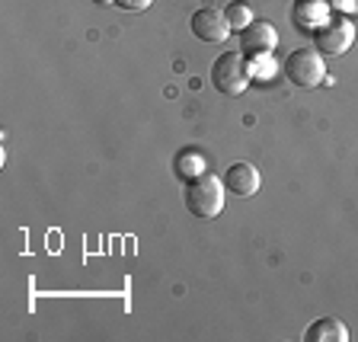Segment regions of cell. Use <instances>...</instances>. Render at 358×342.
<instances>
[{"mask_svg":"<svg viewBox=\"0 0 358 342\" xmlns=\"http://www.w3.org/2000/svg\"><path fill=\"white\" fill-rule=\"evenodd\" d=\"M224 179L215 176V173H201L195 179H186L182 183V205H186L189 215L195 218H217L224 208Z\"/></svg>","mask_w":358,"mask_h":342,"instance_id":"obj_1","label":"cell"},{"mask_svg":"<svg viewBox=\"0 0 358 342\" xmlns=\"http://www.w3.org/2000/svg\"><path fill=\"white\" fill-rule=\"evenodd\" d=\"M329 16H333L329 0H294V7H291V22L301 36H313Z\"/></svg>","mask_w":358,"mask_h":342,"instance_id":"obj_7","label":"cell"},{"mask_svg":"<svg viewBox=\"0 0 358 342\" xmlns=\"http://www.w3.org/2000/svg\"><path fill=\"white\" fill-rule=\"evenodd\" d=\"M224 189L231 195H237V199H250V195L259 192L262 186V176L259 170H256L253 164H246V160H237V164H231L227 170H224Z\"/></svg>","mask_w":358,"mask_h":342,"instance_id":"obj_8","label":"cell"},{"mask_svg":"<svg viewBox=\"0 0 358 342\" xmlns=\"http://www.w3.org/2000/svg\"><path fill=\"white\" fill-rule=\"evenodd\" d=\"M246 71H250V80H268V77L275 74V61H272V55L246 58Z\"/></svg>","mask_w":358,"mask_h":342,"instance_id":"obj_12","label":"cell"},{"mask_svg":"<svg viewBox=\"0 0 358 342\" xmlns=\"http://www.w3.org/2000/svg\"><path fill=\"white\" fill-rule=\"evenodd\" d=\"M211 87L221 97H240L250 87V71H246V58L240 52H224L211 64Z\"/></svg>","mask_w":358,"mask_h":342,"instance_id":"obj_2","label":"cell"},{"mask_svg":"<svg viewBox=\"0 0 358 342\" xmlns=\"http://www.w3.org/2000/svg\"><path fill=\"white\" fill-rule=\"evenodd\" d=\"M173 170L186 183V179H195V176H201V173H208V160H205L199 150H179L176 160H173Z\"/></svg>","mask_w":358,"mask_h":342,"instance_id":"obj_10","label":"cell"},{"mask_svg":"<svg viewBox=\"0 0 358 342\" xmlns=\"http://www.w3.org/2000/svg\"><path fill=\"white\" fill-rule=\"evenodd\" d=\"M333 13H343V16H352L358 13V0H329Z\"/></svg>","mask_w":358,"mask_h":342,"instance_id":"obj_14","label":"cell"},{"mask_svg":"<svg viewBox=\"0 0 358 342\" xmlns=\"http://www.w3.org/2000/svg\"><path fill=\"white\" fill-rule=\"evenodd\" d=\"M285 77L301 90L320 87L323 77H327L323 55L317 52V48H298V52H291L288 58H285Z\"/></svg>","mask_w":358,"mask_h":342,"instance_id":"obj_3","label":"cell"},{"mask_svg":"<svg viewBox=\"0 0 358 342\" xmlns=\"http://www.w3.org/2000/svg\"><path fill=\"white\" fill-rule=\"evenodd\" d=\"M93 3H96V7H106V3H115V0H93Z\"/></svg>","mask_w":358,"mask_h":342,"instance_id":"obj_15","label":"cell"},{"mask_svg":"<svg viewBox=\"0 0 358 342\" xmlns=\"http://www.w3.org/2000/svg\"><path fill=\"white\" fill-rule=\"evenodd\" d=\"M240 36V55L243 58H259V55H272L278 45V29L268 20H253Z\"/></svg>","mask_w":358,"mask_h":342,"instance_id":"obj_5","label":"cell"},{"mask_svg":"<svg viewBox=\"0 0 358 342\" xmlns=\"http://www.w3.org/2000/svg\"><path fill=\"white\" fill-rule=\"evenodd\" d=\"M349 327L336 317H320L304 329V342H349Z\"/></svg>","mask_w":358,"mask_h":342,"instance_id":"obj_9","label":"cell"},{"mask_svg":"<svg viewBox=\"0 0 358 342\" xmlns=\"http://www.w3.org/2000/svg\"><path fill=\"white\" fill-rule=\"evenodd\" d=\"M154 0H115V7L125 10V13H141V10H148Z\"/></svg>","mask_w":358,"mask_h":342,"instance_id":"obj_13","label":"cell"},{"mask_svg":"<svg viewBox=\"0 0 358 342\" xmlns=\"http://www.w3.org/2000/svg\"><path fill=\"white\" fill-rule=\"evenodd\" d=\"M189 29H192V36L199 38V42H208V45L224 42V38L234 32L231 22H227V16H224V10H217V7L195 10L192 20H189Z\"/></svg>","mask_w":358,"mask_h":342,"instance_id":"obj_6","label":"cell"},{"mask_svg":"<svg viewBox=\"0 0 358 342\" xmlns=\"http://www.w3.org/2000/svg\"><path fill=\"white\" fill-rule=\"evenodd\" d=\"M310 38H313V48L320 55H333L336 58V55H345L352 48V42H355V26H352L349 16L333 13Z\"/></svg>","mask_w":358,"mask_h":342,"instance_id":"obj_4","label":"cell"},{"mask_svg":"<svg viewBox=\"0 0 358 342\" xmlns=\"http://www.w3.org/2000/svg\"><path fill=\"white\" fill-rule=\"evenodd\" d=\"M224 16H227V22H231L234 32H243L250 22H253V10L246 7V3H240V0H234V3H227L224 7Z\"/></svg>","mask_w":358,"mask_h":342,"instance_id":"obj_11","label":"cell"}]
</instances>
